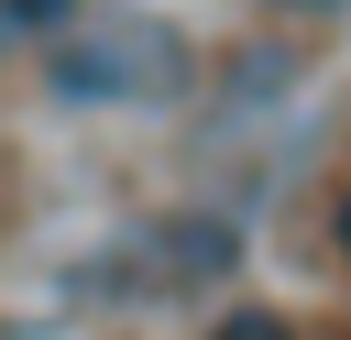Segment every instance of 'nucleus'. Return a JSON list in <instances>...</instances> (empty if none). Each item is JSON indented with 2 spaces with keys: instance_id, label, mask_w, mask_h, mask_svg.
Masks as SVG:
<instances>
[{
  "instance_id": "f257e3e1",
  "label": "nucleus",
  "mask_w": 351,
  "mask_h": 340,
  "mask_svg": "<svg viewBox=\"0 0 351 340\" xmlns=\"http://www.w3.org/2000/svg\"><path fill=\"white\" fill-rule=\"evenodd\" d=\"M44 88L66 110H165L186 88V44L165 22H88L44 55Z\"/></svg>"
},
{
  "instance_id": "f03ea898",
  "label": "nucleus",
  "mask_w": 351,
  "mask_h": 340,
  "mask_svg": "<svg viewBox=\"0 0 351 340\" xmlns=\"http://www.w3.org/2000/svg\"><path fill=\"white\" fill-rule=\"evenodd\" d=\"M219 274H241V230H230L219 208H176V219L132 230V241L99 263V296H197V285H219Z\"/></svg>"
},
{
  "instance_id": "7ed1b4c3",
  "label": "nucleus",
  "mask_w": 351,
  "mask_h": 340,
  "mask_svg": "<svg viewBox=\"0 0 351 340\" xmlns=\"http://www.w3.org/2000/svg\"><path fill=\"white\" fill-rule=\"evenodd\" d=\"M66 11H77V0H0V22H11V33H55Z\"/></svg>"
},
{
  "instance_id": "20e7f679",
  "label": "nucleus",
  "mask_w": 351,
  "mask_h": 340,
  "mask_svg": "<svg viewBox=\"0 0 351 340\" xmlns=\"http://www.w3.org/2000/svg\"><path fill=\"white\" fill-rule=\"evenodd\" d=\"M208 340H296V329H285V318H263V307H241V318H219Z\"/></svg>"
},
{
  "instance_id": "39448f33",
  "label": "nucleus",
  "mask_w": 351,
  "mask_h": 340,
  "mask_svg": "<svg viewBox=\"0 0 351 340\" xmlns=\"http://www.w3.org/2000/svg\"><path fill=\"white\" fill-rule=\"evenodd\" d=\"M340 252H351V197H340Z\"/></svg>"
},
{
  "instance_id": "423d86ee",
  "label": "nucleus",
  "mask_w": 351,
  "mask_h": 340,
  "mask_svg": "<svg viewBox=\"0 0 351 340\" xmlns=\"http://www.w3.org/2000/svg\"><path fill=\"white\" fill-rule=\"evenodd\" d=\"M285 11H329V0H285Z\"/></svg>"
}]
</instances>
